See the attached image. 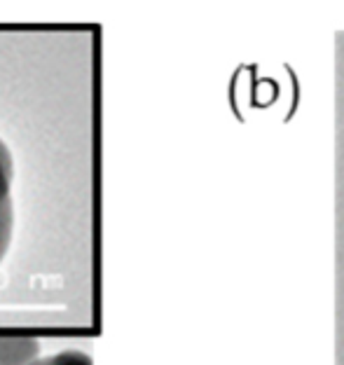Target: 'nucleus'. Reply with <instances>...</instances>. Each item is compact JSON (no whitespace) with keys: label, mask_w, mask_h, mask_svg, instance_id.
<instances>
[{"label":"nucleus","mask_w":344,"mask_h":365,"mask_svg":"<svg viewBox=\"0 0 344 365\" xmlns=\"http://www.w3.org/2000/svg\"><path fill=\"white\" fill-rule=\"evenodd\" d=\"M14 162L3 140H0V262L5 260L14 232V199H12Z\"/></svg>","instance_id":"1"},{"label":"nucleus","mask_w":344,"mask_h":365,"mask_svg":"<svg viewBox=\"0 0 344 365\" xmlns=\"http://www.w3.org/2000/svg\"><path fill=\"white\" fill-rule=\"evenodd\" d=\"M40 359V342L31 337H0V365H33Z\"/></svg>","instance_id":"2"},{"label":"nucleus","mask_w":344,"mask_h":365,"mask_svg":"<svg viewBox=\"0 0 344 365\" xmlns=\"http://www.w3.org/2000/svg\"><path fill=\"white\" fill-rule=\"evenodd\" d=\"M33 365H94L91 359L85 351H61L54 356H45V359H38Z\"/></svg>","instance_id":"3"}]
</instances>
